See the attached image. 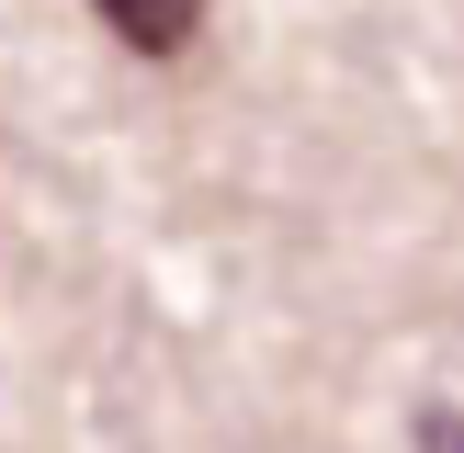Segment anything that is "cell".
Segmentation results:
<instances>
[{
	"label": "cell",
	"mask_w": 464,
	"mask_h": 453,
	"mask_svg": "<svg viewBox=\"0 0 464 453\" xmlns=\"http://www.w3.org/2000/svg\"><path fill=\"white\" fill-rule=\"evenodd\" d=\"M420 442H430V453H464V408H430V419H420Z\"/></svg>",
	"instance_id": "cell-2"
},
{
	"label": "cell",
	"mask_w": 464,
	"mask_h": 453,
	"mask_svg": "<svg viewBox=\"0 0 464 453\" xmlns=\"http://www.w3.org/2000/svg\"><path fill=\"white\" fill-rule=\"evenodd\" d=\"M91 12H102L125 45H148V57H181L193 23H204V0H91Z\"/></svg>",
	"instance_id": "cell-1"
}]
</instances>
